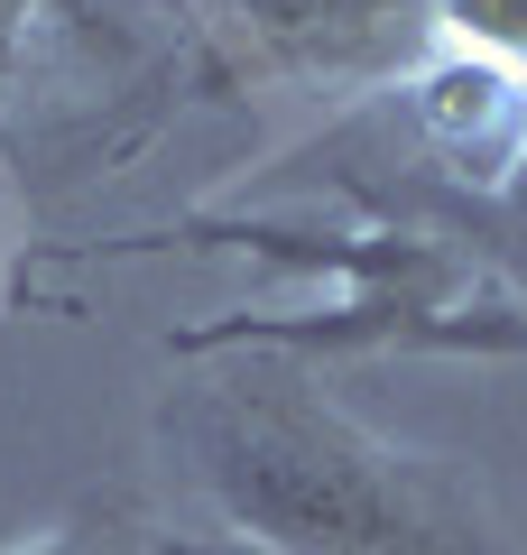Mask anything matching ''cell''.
<instances>
[{"instance_id": "6da1fadb", "label": "cell", "mask_w": 527, "mask_h": 555, "mask_svg": "<svg viewBox=\"0 0 527 555\" xmlns=\"http://www.w3.org/2000/svg\"><path fill=\"white\" fill-rule=\"evenodd\" d=\"M167 398L185 463L241 555H500L490 509L435 454H408L287 352H204Z\"/></svg>"}, {"instance_id": "7a4b0ae2", "label": "cell", "mask_w": 527, "mask_h": 555, "mask_svg": "<svg viewBox=\"0 0 527 555\" xmlns=\"http://www.w3.org/2000/svg\"><path fill=\"white\" fill-rule=\"evenodd\" d=\"M351 214H241L204 204L120 250H241L269 269L306 278V306L269 315H214L176 334V361L204 352H287V361H343V352H453V361H518L527 352V306L472 241L435 232L416 214L343 195Z\"/></svg>"}, {"instance_id": "3957f363", "label": "cell", "mask_w": 527, "mask_h": 555, "mask_svg": "<svg viewBox=\"0 0 527 555\" xmlns=\"http://www.w3.org/2000/svg\"><path fill=\"white\" fill-rule=\"evenodd\" d=\"M204 83H398L435 38V0H195Z\"/></svg>"}, {"instance_id": "277c9868", "label": "cell", "mask_w": 527, "mask_h": 555, "mask_svg": "<svg viewBox=\"0 0 527 555\" xmlns=\"http://www.w3.org/2000/svg\"><path fill=\"white\" fill-rule=\"evenodd\" d=\"M75 47H120V10H102V0H0V102L47 83Z\"/></svg>"}, {"instance_id": "5b68a950", "label": "cell", "mask_w": 527, "mask_h": 555, "mask_svg": "<svg viewBox=\"0 0 527 555\" xmlns=\"http://www.w3.org/2000/svg\"><path fill=\"white\" fill-rule=\"evenodd\" d=\"M20 555H222V546H185V537L149 528V518L102 509V518H65V528H47L38 546H20Z\"/></svg>"}]
</instances>
